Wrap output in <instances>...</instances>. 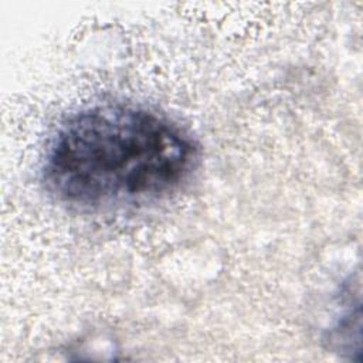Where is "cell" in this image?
Listing matches in <instances>:
<instances>
[{"mask_svg": "<svg viewBox=\"0 0 363 363\" xmlns=\"http://www.w3.org/2000/svg\"><path fill=\"white\" fill-rule=\"evenodd\" d=\"M199 163L194 139L176 122L133 105H96L71 115L43 164L48 191L79 210L147 204L176 191Z\"/></svg>", "mask_w": 363, "mask_h": 363, "instance_id": "obj_1", "label": "cell"}]
</instances>
